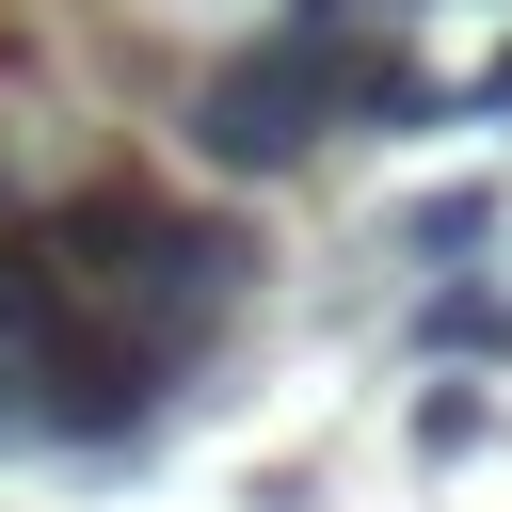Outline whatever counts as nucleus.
I'll return each mask as SVG.
<instances>
[{"label": "nucleus", "instance_id": "obj_2", "mask_svg": "<svg viewBox=\"0 0 512 512\" xmlns=\"http://www.w3.org/2000/svg\"><path fill=\"white\" fill-rule=\"evenodd\" d=\"M496 224H512V208H496L480 176H448V192H416V208H400V256H416V272H480V256H496Z\"/></svg>", "mask_w": 512, "mask_h": 512}, {"label": "nucleus", "instance_id": "obj_1", "mask_svg": "<svg viewBox=\"0 0 512 512\" xmlns=\"http://www.w3.org/2000/svg\"><path fill=\"white\" fill-rule=\"evenodd\" d=\"M336 96H352V16H256V32H224V48L176 80V144H192V176L272 192V176H304L320 144H352Z\"/></svg>", "mask_w": 512, "mask_h": 512}, {"label": "nucleus", "instance_id": "obj_6", "mask_svg": "<svg viewBox=\"0 0 512 512\" xmlns=\"http://www.w3.org/2000/svg\"><path fill=\"white\" fill-rule=\"evenodd\" d=\"M448 112H512V48H496V64H464V80H448Z\"/></svg>", "mask_w": 512, "mask_h": 512}, {"label": "nucleus", "instance_id": "obj_5", "mask_svg": "<svg viewBox=\"0 0 512 512\" xmlns=\"http://www.w3.org/2000/svg\"><path fill=\"white\" fill-rule=\"evenodd\" d=\"M112 16H128V32H208V48H224V32H256V16H288V0H112Z\"/></svg>", "mask_w": 512, "mask_h": 512}, {"label": "nucleus", "instance_id": "obj_3", "mask_svg": "<svg viewBox=\"0 0 512 512\" xmlns=\"http://www.w3.org/2000/svg\"><path fill=\"white\" fill-rule=\"evenodd\" d=\"M416 352L448 368V352H512V288H480V272H432V304H416Z\"/></svg>", "mask_w": 512, "mask_h": 512}, {"label": "nucleus", "instance_id": "obj_7", "mask_svg": "<svg viewBox=\"0 0 512 512\" xmlns=\"http://www.w3.org/2000/svg\"><path fill=\"white\" fill-rule=\"evenodd\" d=\"M0 432H16V384H0Z\"/></svg>", "mask_w": 512, "mask_h": 512}, {"label": "nucleus", "instance_id": "obj_4", "mask_svg": "<svg viewBox=\"0 0 512 512\" xmlns=\"http://www.w3.org/2000/svg\"><path fill=\"white\" fill-rule=\"evenodd\" d=\"M480 432H496V400H480L464 368H448V384H416V464H464Z\"/></svg>", "mask_w": 512, "mask_h": 512}]
</instances>
